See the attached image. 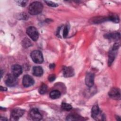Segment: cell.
Masks as SVG:
<instances>
[{"mask_svg":"<svg viewBox=\"0 0 121 121\" xmlns=\"http://www.w3.org/2000/svg\"><path fill=\"white\" fill-rule=\"evenodd\" d=\"M33 74L36 77L41 76L43 74V69L40 66H35L33 69Z\"/></svg>","mask_w":121,"mask_h":121,"instance_id":"cell-13","label":"cell"},{"mask_svg":"<svg viewBox=\"0 0 121 121\" xmlns=\"http://www.w3.org/2000/svg\"><path fill=\"white\" fill-rule=\"evenodd\" d=\"M108 20H111L115 23H118L119 21V18L116 15H112L108 17Z\"/></svg>","mask_w":121,"mask_h":121,"instance_id":"cell-20","label":"cell"},{"mask_svg":"<svg viewBox=\"0 0 121 121\" xmlns=\"http://www.w3.org/2000/svg\"><path fill=\"white\" fill-rule=\"evenodd\" d=\"M44 2L46 3V4L50 7H56L58 6V4L56 3H54L51 1H44Z\"/></svg>","mask_w":121,"mask_h":121,"instance_id":"cell-23","label":"cell"},{"mask_svg":"<svg viewBox=\"0 0 121 121\" xmlns=\"http://www.w3.org/2000/svg\"><path fill=\"white\" fill-rule=\"evenodd\" d=\"M30 116L33 120L39 121L42 118V116L39 110L36 108H33L30 112Z\"/></svg>","mask_w":121,"mask_h":121,"instance_id":"cell-6","label":"cell"},{"mask_svg":"<svg viewBox=\"0 0 121 121\" xmlns=\"http://www.w3.org/2000/svg\"><path fill=\"white\" fill-rule=\"evenodd\" d=\"M25 111L20 108H15L11 112V119L12 120H18L24 113Z\"/></svg>","mask_w":121,"mask_h":121,"instance_id":"cell-5","label":"cell"},{"mask_svg":"<svg viewBox=\"0 0 121 121\" xmlns=\"http://www.w3.org/2000/svg\"><path fill=\"white\" fill-rule=\"evenodd\" d=\"M35 83V81L33 78L28 75L24 76L22 80V84L25 87H29L33 85Z\"/></svg>","mask_w":121,"mask_h":121,"instance_id":"cell-7","label":"cell"},{"mask_svg":"<svg viewBox=\"0 0 121 121\" xmlns=\"http://www.w3.org/2000/svg\"><path fill=\"white\" fill-rule=\"evenodd\" d=\"M69 33V28L67 26H65L64 27L63 30V36L64 38H66L68 34Z\"/></svg>","mask_w":121,"mask_h":121,"instance_id":"cell-22","label":"cell"},{"mask_svg":"<svg viewBox=\"0 0 121 121\" xmlns=\"http://www.w3.org/2000/svg\"><path fill=\"white\" fill-rule=\"evenodd\" d=\"M30 56L33 61L36 63H41L43 62V56L40 51H33L31 52Z\"/></svg>","mask_w":121,"mask_h":121,"instance_id":"cell-2","label":"cell"},{"mask_svg":"<svg viewBox=\"0 0 121 121\" xmlns=\"http://www.w3.org/2000/svg\"><path fill=\"white\" fill-rule=\"evenodd\" d=\"M116 51L113 49H112L110 52L109 53V58H108V64L109 66H110L113 61L114 60V59L115 57V53H116Z\"/></svg>","mask_w":121,"mask_h":121,"instance_id":"cell-14","label":"cell"},{"mask_svg":"<svg viewBox=\"0 0 121 121\" xmlns=\"http://www.w3.org/2000/svg\"><path fill=\"white\" fill-rule=\"evenodd\" d=\"M0 90L1 91H6L7 90V88L5 87H3L2 86H0Z\"/></svg>","mask_w":121,"mask_h":121,"instance_id":"cell-26","label":"cell"},{"mask_svg":"<svg viewBox=\"0 0 121 121\" xmlns=\"http://www.w3.org/2000/svg\"><path fill=\"white\" fill-rule=\"evenodd\" d=\"M83 119L77 115H69L67 117V120L68 121H79L83 120Z\"/></svg>","mask_w":121,"mask_h":121,"instance_id":"cell-17","label":"cell"},{"mask_svg":"<svg viewBox=\"0 0 121 121\" xmlns=\"http://www.w3.org/2000/svg\"><path fill=\"white\" fill-rule=\"evenodd\" d=\"M31 45L32 43L31 41L27 38H25L22 41V46L25 48H28L31 46Z\"/></svg>","mask_w":121,"mask_h":121,"instance_id":"cell-19","label":"cell"},{"mask_svg":"<svg viewBox=\"0 0 121 121\" xmlns=\"http://www.w3.org/2000/svg\"><path fill=\"white\" fill-rule=\"evenodd\" d=\"M55 78H56V77H55V75L54 74H51L49 76L48 79L50 81L52 82V81H54L55 80Z\"/></svg>","mask_w":121,"mask_h":121,"instance_id":"cell-25","label":"cell"},{"mask_svg":"<svg viewBox=\"0 0 121 121\" xmlns=\"http://www.w3.org/2000/svg\"><path fill=\"white\" fill-rule=\"evenodd\" d=\"M26 32L28 35L33 40L36 41L38 39L39 33L37 29L34 26H29L26 29Z\"/></svg>","mask_w":121,"mask_h":121,"instance_id":"cell-3","label":"cell"},{"mask_svg":"<svg viewBox=\"0 0 121 121\" xmlns=\"http://www.w3.org/2000/svg\"><path fill=\"white\" fill-rule=\"evenodd\" d=\"M101 113L99 108L97 105H95L93 106L91 111V116L94 119L96 120L98 118V116L100 115Z\"/></svg>","mask_w":121,"mask_h":121,"instance_id":"cell-12","label":"cell"},{"mask_svg":"<svg viewBox=\"0 0 121 121\" xmlns=\"http://www.w3.org/2000/svg\"><path fill=\"white\" fill-rule=\"evenodd\" d=\"M43 6L42 4L38 1L32 2L29 6V13L32 15H35L40 14L43 10Z\"/></svg>","mask_w":121,"mask_h":121,"instance_id":"cell-1","label":"cell"},{"mask_svg":"<svg viewBox=\"0 0 121 121\" xmlns=\"http://www.w3.org/2000/svg\"><path fill=\"white\" fill-rule=\"evenodd\" d=\"M109 95L112 99H120L121 97L120 91L118 88H112L109 91Z\"/></svg>","mask_w":121,"mask_h":121,"instance_id":"cell-9","label":"cell"},{"mask_svg":"<svg viewBox=\"0 0 121 121\" xmlns=\"http://www.w3.org/2000/svg\"><path fill=\"white\" fill-rule=\"evenodd\" d=\"M5 82L8 86H14L17 83V77L14 76L13 74H8L5 78Z\"/></svg>","mask_w":121,"mask_h":121,"instance_id":"cell-4","label":"cell"},{"mask_svg":"<svg viewBox=\"0 0 121 121\" xmlns=\"http://www.w3.org/2000/svg\"><path fill=\"white\" fill-rule=\"evenodd\" d=\"M105 37L109 39L113 40H118L120 39V35L118 33H111L109 34H106L105 35Z\"/></svg>","mask_w":121,"mask_h":121,"instance_id":"cell-15","label":"cell"},{"mask_svg":"<svg viewBox=\"0 0 121 121\" xmlns=\"http://www.w3.org/2000/svg\"><path fill=\"white\" fill-rule=\"evenodd\" d=\"M47 86L44 84H43L39 89V92L40 94L43 95L46 93L47 92Z\"/></svg>","mask_w":121,"mask_h":121,"instance_id":"cell-18","label":"cell"},{"mask_svg":"<svg viewBox=\"0 0 121 121\" xmlns=\"http://www.w3.org/2000/svg\"><path fill=\"white\" fill-rule=\"evenodd\" d=\"M61 108L67 111H70L72 109V106L70 104L66 103H62L61 104Z\"/></svg>","mask_w":121,"mask_h":121,"instance_id":"cell-21","label":"cell"},{"mask_svg":"<svg viewBox=\"0 0 121 121\" xmlns=\"http://www.w3.org/2000/svg\"><path fill=\"white\" fill-rule=\"evenodd\" d=\"M60 92L57 90H52L50 93V97L53 99H55L59 98L60 96Z\"/></svg>","mask_w":121,"mask_h":121,"instance_id":"cell-16","label":"cell"},{"mask_svg":"<svg viewBox=\"0 0 121 121\" xmlns=\"http://www.w3.org/2000/svg\"><path fill=\"white\" fill-rule=\"evenodd\" d=\"M63 73L65 77H71L74 75V70L72 67H64L63 69Z\"/></svg>","mask_w":121,"mask_h":121,"instance_id":"cell-10","label":"cell"},{"mask_svg":"<svg viewBox=\"0 0 121 121\" xmlns=\"http://www.w3.org/2000/svg\"><path fill=\"white\" fill-rule=\"evenodd\" d=\"M18 4L19 5L22 6V7H24L26 6V3H27V1L26 0H20V1H17Z\"/></svg>","mask_w":121,"mask_h":121,"instance_id":"cell-24","label":"cell"},{"mask_svg":"<svg viewBox=\"0 0 121 121\" xmlns=\"http://www.w3.org/2000/svg\"><path fill=\"white\" fill-rule=\"evenodd\" d=\"M94 82V75L92 73H88L85 78V83L88 87H92Z\"/></svg>","mask_w":121,"mask_h":121,"instance_id":"cell-8","label":"cell"},{"mask_svg":"<svg viewBox=\"0 0 121 121\" xmlns=\"http://www.w3.org/2000/svg\"><path fill=\"white\" fill-rule=\"evenodd\" d=\"M22 68L21 67L17 64L14 65L11 67V71L14 76L17 77L21 75L22 73Z\"/></svg>","mask_w":121,"mask_h":121,"instance_id":"cell-11","label":"cell"}]
</instances>
